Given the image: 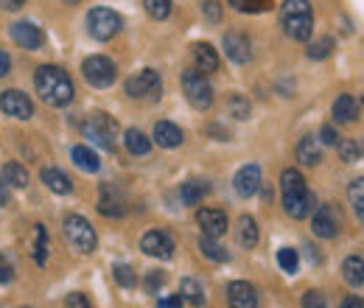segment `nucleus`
I'll list each match as a JSON object with an SVG mask.
<instances>
[{
    "label": "nucleus",
    "instance_id": "ea45409f",
    "mask_svg": "<svg viewBox=\"0 0 364 308\" xmlns=\"http://www.w3.org/2000/svg\"><path fill=\"white\" fill-rule=\"evenodd\" d=\"M115 280H118V286H124V289H132L137 280H135V272H132V266L127 264H115Z\"/></svg>",
    "mask_w": 364,
    "mask_h": 308
},
{
    "label": "nucleus",
    "instance_id": "79ce46f5",
    "mask_svg": "<svg viewBox=\"0 0 364 308\" xmlns=\"http://www.w3.org/2000/svg\"><path fill=\"white\" fill-rule=\"evenodd\" d=\"M163 283H166V272H149V277H146V292H149V294H157Z\"/></svg>",
    "mask_w": 364,
    "mask_h": 308
},
{
    "label": "nucleus",
    "instance_id": "b1692460",
    "mask_svg": "<svg viewBox=\"0 0 364 308\" xmlns=\"http://www.w3.org/2000/svg\"><path fill=\"white\" fill-rule=\"evenodd\" d=\"M342 277H345V283L353 286V289L364 286V261L359 255H348V258L342 261Z\"/></svg>",
    "mask_w": 364,
    "mask_h": 308
},
{
    "label": "nucleus",
    "instance_id": "473e14b6",
    "mask_svg": "<svg viewBox=\"0 0 364 308\" xmlns=\"http://www.w3.org/2000/svg\"><path fill=\"white\" fill-rule=\"evenodd\" d=\"M31 255H34V261L40 266H46L48 261V233L43 224H37L34 227V250H31Z\"/></svg>",
    "mask_w": 364,
    "mask_h": 308
},
{
    "label": "nucleus",
    "instance_id": "a878e982",
    "mask_svg": "<svg viewBox=\"0 0 364 308\" xmlns=\"http://www.w3.org/2000/svg\"><path fill=\"white\" fill-rule=\"evenodd\" d=\"M124 146H127V152H129V154L143 157V154H149V152H151V137H146L140 129H127V134H124Z\"/></svg>",
    "mask_w": 364,
    "mask_h": 308
},
{
    "label": "nucleus",
    "instance_id": "2f4dec72",
    "mask_svg": "<svg viewBox=\"0 0 364 308\" xmlns=\"http://www.w3.org/2000/svg\"><path fill=\"white\" fill-rule=\"evenodd\" d=\"M3 179H6L11 188H26V185H28V171H26L20 163H6V166H3Z\"/></svg>",
    "mask_w": 364,
    "mask_h": 308
},
{
    "label": "nucleus",
    "instance_id": "f704fd0d",
    "mask_svg": "<svg viewBox=\"0 0 364 308\" xmlns=\"http://www.w3.org/2000/svg\"><path fill=\"white\" fill-rule=\"evenodd\" d=\"M277 264H280V269H283V272L294 275V272H297V266H300L297 250H291V247H283V250H277Z\"/></svg>",
    "mask_w": 364,
    "mask_h": 308
},
{
    "label": "nucleus",
    "instance_id": "0eeeda50",
    "mask_svg": "<svg viewBox=\"0 0 364 308\" xmlns=\"http://www.w3.org/2000/svg\"><path fill=\"white\" fill-rule=\"evenodd\" d=\"M65 238H68V244L73 247V250H79V253H92L95 247H98V235H95V230H92V224L85 216H68L65 219Z\"/></svg>",
    "mask_w": 364,
    "mask_h": 308
},
{
    "label": "nucleus",
    "instance_id": "5fc2aeb1",
    "mask_svg": "<svg viewBox=\"0 0 364 308\" xmlns=\"http://www.w3.org/2000/svg\"><path fill=\"white\" fill-rule=\"evenodd\" d=\"M26 308H28V306H26Z\"/></svg>",
    "mask_w": 364,
    "mask_h": 308
},
{
    "label": "nucleus",
    "instance_id": "4c0bfd02",
    "mask_svg": "<svg viewBox=\"0 0 364 308\" xmlns=\"http://www.w3.org/2000/svg\"><path fill=\"white\" fill-rule=\"evenodd\" d=\"M336 146H339V160H342V163H356L359 154H362L359 143H353V140H339Z\"/></svg>",
    "mask_w": 364,
    "mask_h": 308
},
{
    "label": "nucleus",
    "instance_id": "c9c22d12",
    "mask_svg": "<svg viewBox=\"0 0 364 308\" xmlns=\"http://www.w3.org/2000/svg\"><path fill=\"white\" fill-rule=\"evenodd\" d=\"M143 6L154 20H166L171 14V0H143Z\"/></svg>",
    "mask_w": 364,
    "mask_h": 308
},
{
    "label": "nucleus",
    "instance_id": "49530a36",
    "mask_svg": "<svg viewBox=\"0 0 364 308\" xmlns=\"http://www.w3.org/2000/svg\"><path fill=\"white\" fill-rule=\"evenodd\" d=\"M322 143H325V146H336V143H339V134H336V129L322 127Z\"/></svg>",
    "mask_w": 364,
    "mask_h": 308
},
{
    "label": "nucleus",
    "instance_id": "864d4df0",
    "mask_svg": "<svg viewBox=\"0 0 364 308\" xmlns=\"http://www.w3.org/2000/svg\"><path fill=\"white\" fill-rule=\"evenodd\" d=\"M65 3H79V0H65Z\"/></svg>",
    "mask_w": 364,
    "mask_h": 308
},
{
    "label": "nucleus",
    "instance_id": "9d476101",
    "mask_svg": "<svg viewBox=\"0 0 364 308\" xmlns=\"http://www.w3.org/2000/svg\"><path fill=\"white\" fill-rule=\"evenodd\" d=\"M0 110H3L6 115L17 118V121H28V118L34 115L31 98H28L26 92H20V90H3V92H0Z\"/></svg>",
    "mask_w": 364,
    "mask_h": 308
},
{
    "label": "nucleus",
    "instance_id": "de8ad7c7",
    "mask_svg": "<svg viewBox=\"0 0 364 308\" xmlns=\"http://www.w3.org/2000/svg\"><path fill=\"white\" fill-rule=\"evenodd\" d=\"M9 199H11V185L0 176V208H3V205H9Z\"/></svg>",
    "mask_w": 364,
    "mask_h": 308
},
{
    "label": "nucleus",
    "instance_id": "58836bf2",
    "mask_svg": "<svg viewBox=\"0 0 364 308\" xmlns=\"http://www.w3.org/2000/svg\"><path fill=\"white\" fill-rule=\"evenodd\" d=\"M331 51H333V40L331 37H322L317 43L309 45V59H325V56H331Z\"/></svg>",
    "mask_w": 364,
    "mask_h": 308
},
{
    "label": "nucleus",
    "instance_id": "09e8293b",
    "mask_svg": "<svg viewBox=\"0 0 364 308\" xmlns=\"http://www.w3.org/2000/svg\"><path fill=\"white\" fill-rule=\"evenodd\" d=\"M160 308H182V297H180V294L163 297V300H160Z\"/></svg>",
    "mask_w": 364,
    "mask_h": 308
},
{
    "label": "nucleus",
    "instance_id": "37998d69",
    "mask_svg": "<svg viewBox=\"0 0 364 308\" xmlns=\"http://www.w3.org/2000/svg\"><path fill=\"white\" fill-rule=\"evenodd\" d=\"M303 308H328V303L319 292H306L303 294Z\"/></svg>",
    "mask_w": 364,
    "mask_h": 308
},
{
    "label": "nucleus",
    "instance_id": "7c9ffc66",
    "mask_svg": "<svg viewBox=\"0 0 364 308\" xmlns=\"http://www.w3.org/2000/svg\"><path fill=\"white\" fill-rule=\"evenodd\" d=\"M348 199H350V205H353V211H356L359 221L364 224V176L353 179V182L348 185Z\"/></svg>",
    "mask_w": 364,
    "mask_h": 308
},
{
    "label": "nucleus",
    "instance_id": "72a5a7b5",
    "mask_svg": "<svg viewBox=\"0 0 364 308\" xmlns=\"http://www.w3.org/2000/svg\"><path fill=\"white\" fill-rule=\"evenodd\" d=\"M235 11H244V14H258V11H267L272 9V0H228Z\"/></svg>",
    "mask_w": 364,
    "mask_h": 308
},
{
    "label": "nucleus",
    "instance_id": "f3484780",
    "mask_svg": "<svg viewBox=\"0 0 364 308\" xmlns=\"http://www.w3.org/2000/svg\"><path fill=\"white\" fill-rule=\"evenodd\" d=\"M98 213H101V216H109V219H118V216L127 213L124 196H121L112 185H104V188H101V196H98Z\"/></svg>",
    "mask_w": 364,
    "mask_h": 308
},
{
    "label": "nucleus",
    "instance_id": "2eb2a0df",
    "mask_svg": "<svg viewBox=\"0 0 364 308\" xmlns=\"http://www.w3.org/2000/svg\"><path fill=\"white\" fill-rule=\"evenodd\" d=\"M196 221H199L202 233H205V235H213V238H222L230 227L228 213L219 211V208H202V211L196 213Z\"/></svg>",
    "mask_w": 364,
    "mask_h": 308
},
{
    "label": "nucleus",
    "instance_id": "ddd939ff",
    "mask_svg": "<svg viewBox=\"0 0 364 308\" xmlns=\"http://www.w3.org/2000/svg\"><path fill=\"white\" fill-rule=\"evenodd\" d=\"M222 45H225L228 59L235 62V65H247V62L252 59V43H250V37L241 34V31H228Z\"/></svg>",
    "mask_w": 364,
    "mask_h": 308
},
{
    "label": "nucleus",
    "instance_id": "9b49d317",
    "mask_svg": "<svg viewBox=\"0 0 364 308\" xmlns=\"http://www.w3.org/2000/svg\"><path fill=\"white\" fill-rule=\"evenodd\" d=\"M140 250L157 261H168L174 255V238L163 230H149L143 238H140Z\"/></svg>",
    "mask_w": 364,
    "mask_h": 308
},
{
    "label": "nucleus",
    "instance_id": "1a4fd4ad",
    "mask_svg": "<svg viewBox=\"0 0 364 308\" xmlns=\"http://www.w3.org/2000/svg\"><path fill=\"white\" fill-rule=\"evenodd\" d=\"M160 90H163V82H160V73L146 68L135 76L127 79V92L132 98H149V101H157L160 98Z\"/></svg>",
    "mask_w": 364,
    "mask_h": 308
},
{
    "label": "nucleus",
    "instance_id": "aec40b11",
    "mask_svg": "<svg viewBox=\"0 0 364 308\" xmlns=\"http://www.w3.org/2000/svg\"><path fill=\"white\" fill-rule=\"evenodd\" d=\"M182 129L177 124H171V121H157L154 124V143L157 146H163V149H177L182 146Z\"/></svg>",
    "mask_w": 364,
    "mask_h": 308
},
{
    "label": "nucleus",
    "instance_id": "5701e85b",
    "mask_svg": "<svg viewBox=\"0 0 364 308\" xmlns=\"http://www.w3.org/2000/svg\"><path fill=\"white\" fill-rule=\"evenodd\" d=\"M208 191H210V185L202 182V179H188V182H182V188H180L182 205H199V202L208 196Z\"/></svg>",
    "mask_w": 364,
    "mask_h": 308
},
{
    "label": "nucleus",
    "instance_id": "c03bdc74",
    "mask_svg": "<svg viewBox=\"0 0 364 308\" xmlns=\"http://www.w3.org/2000/svg\"><path fill=\"white\" fill-rule=\"evenodd\" d=\"M65 306L68 308H92L90 300L85 297V294H79V292H73V294H68V300H65Z\"/></svg>",
    "mask_w": 364,
    "mask_h": 308
},
{
    "label": "nucleus",
    "instance_id": "a211bd4d",
    "mask_svg": "<svg viewBox=\"0 0 364 308\" xmlns=\"http://www.w3.org/2000/svg\"><path fill=\"white\" fill-rule=\"evenodd\" d=\"M230 308H258V294L247 280H235L228 286Z\"/></svg>",
    "mask_w": 364,
    "mask_h": 308
},
{
    "label": "nucleus",
    "instance_id": "20e7f679",
    "mask_svg": "<svg viewBox=\"0 0 364 308\" xmlns=\"http://www.w3.org/2000/svg\"><path fill=\"white\" fill-rule=\"evenodd\" d=\"M82 134H85L90 143H95V146L112 152V149H115V137H118V124H115V118H109L107 112H92L90 118L82 124Z\"/></svg>",
    "mask_w": 364,
    "mask_h": 308
},
{
    "label": "nucleus",
    "instance_id": "f03ea898",
    "mask_svg": "<svg viewBox=\"0 0 364 308\" xmlns=\"http://www.w3.org/2000/svg\"><path fill=\"white\" fill-rule=\"evenodd\" d=\"M280 193H283V211L291 219H306L314 211V196L306 188V179L297 169H286L280 174Z\"/></svg>",
    "mask_w": 364,
    "mask_h": 308
},
{
    "label": "nucleus",
    "instance_id": "c756f323",
    "mask_svg": "<svg viewBox=\"0 0 364 308\" xmlns=\"http://www.w3.org/2000/svg\"><path fill=\"white\" fill-rule=\"evenodd\" d=\"M199 250H202V255H205L208 261H228L225 247H222L213 235H202V238H199Z\"/></svg>",
    "mask_w": 364,
    "mask_h": 308
},
{
    "label": "nucleus",
    "instance_id": "412c9836",
    "mask_svg": "<svg viewBox=\"0 0 364 308\" xmlns=\"http://www.w3.org/2000/svg\"><path fill=\"white\" fill-rule=\"evenodd\" d=\"M297 160L303 166H317L319 160H322V140L314 137V134L300 137V143H297Z\"/></svg>",
    "mask_w": 364,
    "mask_h": 308
},
{
    "label": "nucleus",
    "instance_id": "cd10ccee",
    "mask_svg": "<svg viewBox=\"0 0 364 308\" xmlns=\"http://www.w3.org/2000/svg\"><path fill=\"white\" fill-rule=\"evenodd\" d=\"M238 244L247 247V250H252L258 244V224H255L252 216H241L238 219Z\"/></svg>",
    "mask_w": 364,
    "mask_h": 308
},
{
    "label": "nucleus",
    "instance_id": "3c124183",
    "mask_svg": "<svg viewBox=\"0 0 364 308\" xmlns=\"http://www.w3.org/2000/svg\"><path fill=\"white\" fill-rule=\"evenodd\" d=\"M9 70H11V59H9L6 51H0V76H6Z\"/></svg>",
    "mask_w": 364,
    "mask_h": 308
},
{
    "label": "nucleus",
    "instance_id": "423d86ee",
    "mask_svg": "<svg viewBox=\"0 0 364 308\" xmlns=\"http://www.w3.org/2000/svg\"><path fill=\"white\" fill-rule=\"evenodd\" d=\"M121 26H124L121 14L112 11V9H107V6H95V9H90V14H87V28H90V34L98 43L112 40L121 31Z\"/></svg>",
    "mask_w": 364,
    "mask_h": 308
},
{
    "label": "nucleus",
    "instance_id": "8fccbe9b",
    "mask_svg": "<svg viewBox=\"0 0 364 308\" xmlns=\"http://www.w3.org/2000/svg\"><path fill=\"white\" fill-rule=\"evenodd\" d=\"M339 308H364V300L362 297H356V294H350V297L342 300V306Z\"/></svg>",
    "mask_w": 364,
    "mask_h": 308
},
{
    "label": "nucleus",
    "instance_id": "c85d7f7f",
    "mask_svg": "<svg viewBox=\"0 0 364 308\" xmlns=\"http://www.w3.org/2000/svg\"><path fill=\"white\" fill-rule=\"evenodd\" d=\"M180 297H182V303H191V306H205V292H202V286H199L193 277H185V280H182Z\"/></svg>",
    "mask_w": 364,
    "mask_h": 308
},
{
    "label": "nucleus",
    "instance_id": "f257e3e1",
    "mask_svg": "<svg viewBox=\"0 0 364 308\" xmlns=\"http://www.w3.org/2000/svg\"><path fill=\"white\" fill-rule=\"evenodd\" d=\"M34 87L40 92V98L50 107H68L73 101V82L62 68H53V65L37 68Z\"/></svg>",
    "mask_w": 364,
    "mask_h": 308
},
{
    "label": "nucleus",
    "instance_id": "f8f14e48",
    "mask_svg": "<svg viewBox=\"0 0 364 308\" xmlns=\"http://www.w3.org/2000/svg\"><path fill=\"white\" fill-rule=\"evenodd\" d=\"M339 227H342V219H339V211L333 205H322V208L314 211V216H311L314 235H319V238H336Z\"/></svg>",
    "mask_w": 364,
    "mask_h": 308
},
{
    "label": "nucleus",
    "instance_id": "6ab92c4d",
    "mask_svg": "<svg viewBox=\"0 0 364 308\" xmlns=\"http://www.w3.org/2000/svg\"><path fill=\"white\" fill-rule=\"evenodd\" d=\"M191 53H193V65H196V70L199 73H216L219 70V53H216V48L208 43H196L193 48H191Z\"/></svg>",
    "mask_w": 364,
    "mask_h": 308
},
{
    "label": "nucleus",
    "instance_id": "bb28decb",
    "mask_svg": "<svg viewBox=\"0 0 364 308\" xmlns=\"http://www.w3.org/2000/svg\"><path fill=\"white\" fill-rule=\"evenodd\" d=\"M43 182H46L53 193H70V191H73L70 176L62 174L59 169H43Z\"/></svg>",
    "mask_w": 364,
    "mask_h": 308
},
{
    "label": "nucleus",
    "instance_id": "7ed1b4c3",
    "mask_svg": "<svg viewBox=\"0 0 364 308\" xmlns=\"http://www.w3.org/2000/svg\"><path fill=\"white\" fill-rule=\"evenodd\" d=\"M280 26L283 31L297 40V43H309L311 31H314V11L309 0H283L280 3Z\"/></svg>",
    "mask_w": 364,
    "mask_h": 308
},
{
    "label": "nucleus",
    "instance_id": "4468645a",
    "mask_svg": "<svg viewBox=\"0 0 364 308\" xmlns=\"http://www.w3.org/2000/svg\"><path fill=\"white\" fill-rule=\"evenodd\" d=\"M11 40L20 48H26V51H40L43 43H46V34L40 31V26H34L28 20H20V23L11 26Z\"/></svg>",
    "mask_w": 364,
    "mask_h": 308
},
{
    "label": "nucleus",
    "instance_id": "e433bc0d",
    "mask_svg": "<svg viewBox=\"0 0 364 308\" xmlns=\"http://www.w3.org/2000/svg\"><path fill=\"white\" fill-rule=\"evenodd\" d=\"M230 112H232V118L247 121L252 110H250V101H247L244 95H230Z\"/></svg>",
    "mask_w": 364,
    "mask_h": 308
},
{
    "label": "nucleus",
    "instance_id": "6e6552de",
    "mask_svg": "<svg viewBox=\"0 0 364 308\" xmlns=\"http://www.w3.org/2000/svg\"><path fill=\"white\" fill-rule=\"evenodd\" d=\"M82 73H85V79L90 82L92 87H101V90L109 87V85L115 82V76H118L115 62L107 59V56H101V53H95V56H87V59H85Z\"/></svg>",
    "mask_w": 364,
    "mask_h": 308
},
{
    "label": "nucleus",
    "instance_id": "603ef678",
    "mask_svg": "<svg viewBox=\"0 0 364 308\" xmlns=\"http://www.w3.org/2000/svg\"><path fill=\"white\" fill-rule=\"evenodd\" d=\"M23 3H26V0H0V6H3V9H9V11L23 9Z\"/></svg>",
    "mask_w": 364,
    "mask_h": 308
},
{
    "label": "nucleus",
    "instance_id": "dca6fc26",
    "mask_svg": "<svg viewBox=\"0 0 364 308\" xmlns=\"http://www.w3.org/2000/svg\"><path fill=\"white\" fill-rule=\"evenodd\" d=\"M232 185H235V193H238V196H244V199L255 196V193H258V188H261V169H258L255 163L244 166V169L235 174Z\"/></svg>",
    "mask_w": 364,
    "mask_h": 308
},
{
    "label": "nucleus",
    "instance_id": "4be33fe9",
    "mask_svg": "<svg viewBox=\"0 0 364 308\" xmlns=\"http://www.w3.org/2000/svg\"><path fill=\"white\" fill-rule=\"evenodd\" d=\"M359 118V104L353 101V95H339L333 101V121L336 124H353Z\"/></svg>",
    "mask_w": 364,
    "mask_h": 308
},
{
    "label": "nucleus",
    "instance_id": "393cba45",
    "mask_svg": "<svg viewBox=\"0 0 364 308\" xmlns=\"http://www.w3.org/2000/svg\"><path fill=\"white\" fill-rule=\"evenodd\" d=\"M70 157H73V163H76L82 171H87V174H95V171L101 169V160H98V154H95L92 149H87V146H73Z\"/></svg>",
    "mask_w": 364,
    "mask_h": 308
},
{
    "label": "nucleus",
    "instance_id": "a18cd8bd",
    "mask_svg": "<svg viewBox=\"0 0 364 308\" xmlns=\"http://www.w3.org/2000/svg\"><path fill=\"white\" fill-rule=\"evenodd\" d=\"M14 277V269H11V264L6 261V255L0 253V283H9Z\"/></svg>",
    "mask_w": 364,
    "mask_h": 308
},
{
    "label": "nucleus",
    "instance_id": "a19ab883",
    "mask_svg": "<svg viewBox=\"0 0 364 308\" xmlns=\"http://www.w3.org/2000/svg\"><path fill=\"white\" fill-rule=\"evenodd\" d=\"M202 14H205L210 23H219V20H222V3H219V0H202Z\"/></svg>",
    "mask_w": 364,
    "mask_h": 308
},
{
    "label": "nucleus",
    "instance_id": "39448f33",
    "mask_svg": "<svg viewBox=\"0 0 364 308\" xmlns=\"http://www.w3.org/2000/svg\"><path fill=\"white\" fill-rule=\"evenodd\" d=\"M182 92H185L188 104L196 107V110H208L213 104V87H210L208 76L199 73L196 68L182 73Z\"/></svg>",
    "mask_w": 364,
    "mask_h": 308
}]
</instances>
